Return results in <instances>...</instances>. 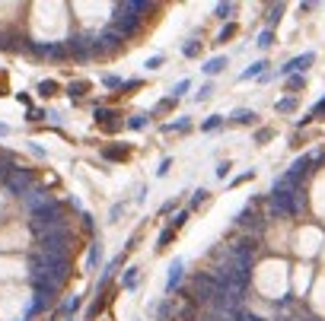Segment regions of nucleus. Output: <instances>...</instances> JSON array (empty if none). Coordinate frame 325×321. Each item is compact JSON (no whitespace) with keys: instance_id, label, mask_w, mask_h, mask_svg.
<instances>
[{"instance_id":"obj_1","label":"nucleus","mask_w":325,"mask_h":321,"mask_svg":"<svg viewBox=\"0 0 325 321\" xmlns=\"http://www.w3.org/2000/svg\"><path fill=\"white\" fill-rule=\"evenodd\" d=\"M29 226L35 235L45 229H70V200H51L48 207L29 213Z\"/></svg>"},{"instance_id":"obj_2","label":"nucleus","mask_w":325,"mask_h":321,"mask_svg":"<svg viewBox=\"0 0 325 321\" xmlns=\"http://www.w3.org/2000/svg\"><path fill=\"white\" fill-rule=\"evenodd\" d=\"M306 207V191H271L268 194V220H293Z\"/></svg>"},{"instance_id":"obj_3","label":"nucleus","mask_w":325,"mask_h":321,"mask_svg":"<svg viewBox=\"0 0 325 321\" xmlns=\"http://www.w3.org/2000/svg\"><path fill=\"white\" fill-rule=\"evenodd\" d=\"M35 248L45 255H70L74 248V229H45L35 235Z\"/></svg>"},{"instance_id":"obj_4","label":"nucleus","mask_w":325,"mask_h":321,"mask_svg":"<svg viewBox=\"0 0 325 321\" xmlns=\"http://www.w3.org/2000/svg\"><path fill=\"white\" fill-rule=\"evenodd\" d=\"M258 207H261V200H249V204L236 213V226L249 235H261L264 226H268V213H261Z\"/></svg>"},{"instance_id":"obj_5","label":"nucleus","mask_w":325,"mask_h":321,"mask_svg":"<svg viewBox=\"0 0 325 321\" xmlns=\"http://www.w3.org/2000/svg\"><path fill=\"white\" fill-rule=\"evenodd\" d=\"M32 188H35V172L26 169V165H16V169L10 172V178L4 182V191L13 194V197H26Z\"/></svg>"},{"instance_id":"obj_6","label":"nucleus","mask_w":325,"mask_h":321,"mask_svg":"<svg viewBox=\"0 0 325 321\" xmlns=\"http://www.w3.org/2000/svg\"><path fill=\"white\" fill-rule=\"evenodd\" d=\"M29 283H32L35 296H51V299H57V296H61V290H64L61 283H54L45 270H29Z\"/></svg>"},{"instance_id":"obj_7","label":"nucleus","mask_w":325,"mask_h":321,"mask_svg":"<svg viewBox=\"0 0 325 321\" xmlns=\"http://www.w3.org/2000/svg\"><path fill=\"white\" fill-rule=\"evenodd\" d=\"M93 121H96V127H99V130H105V134H118V130L128 124L125 118H122V112H115V109H96Z\"/></svg>"},{"instance_id":"obj_8","label":"nucleus","mask_w":325,"mask_h":321,"mask_svg":"<svg viewBox=\"0 0 325 321\" xmlns=\"http://www.w3.org/2000/svg\"><path fill=\"white\" fill-rule=\"evenodd\" d=\"M312 64H316V51H306V54L293 57V61H287V64L278 70V77H281V80H287V77H293V74H306Z\"/></svg>"},{"instance_id":"obj_9","label":"nucleus","mask_w":325,"mask_h":321,"mask_svg":"<svg viewBox=\"0 0 325 321\" xmlns=\"http://www.w3.org/2000/svg\"><path fill=\"white\" fill-rule=\"evenodd\" d=\"M51 191H48V188H42V185H35L32 188V191L26 194V197H22V204H26V210L29 213H35V210H42V207H48V204H51Z\"/></svg>"},{"instance_id":"obj_10","label":"nucleus","mask_w":325,"mask_h":321,"mask_svg":"<svg viewBox=\"0 0 325 321\" xmlns=\"http://www.w3.org/2000/svg\"><path fill=\"white\" fill-rule=\"evenodd\" d=\"M185 277V264H182V258H175L172 264H169V280H166V296H172L179 290V283H182Z\"/></svg>"},{"instance_id":"obj_11","label":"nucleus","mask_w":325,"mask_h":321,"mask_svg":"<svg viewBox=\"0 0 325 321\" xmlns=\"http://www.w3.org/2000/svg\"><path fill=\"white\" fill-rule=\"evenodd\" d=\"M54 302H57V299H51V296H32V302H29V308H26V321H32L35 315H45Z\"/></svg>"},{"instance_id":"obj_12","label":"nucleus","mask_w":325,"mask_h":321,"mask_svg":"<svg viewBox=\"0 0 325 321\" xmlns=\"http://www.w3.org/2000/svg\"><path fill=\"white\" fill-rule=\"evenodd\" d=\"M230 67V57L226 54H217V57H208V61H204V77H217V74H223V70Z\"/></svg>"},{"instance_id":"obj_13","label":"nucleus","mask_w":325,"mask_h":321,"mask_svg":"<svg viewBox=\"0 0 325 321\" xmlns=\"http://www.w3.org/2000/svg\"><path fill=\"white\" fill-rule=\"evenodd\" d=\"M264 74H268V61L261 57V61H252V64L243 70V74H239V83H246V80H261Z\"/></svg>"},{"instance_id":"obj_14","label":"nucleus","mask_w":325,"mask_h":321,"mask_svg":"<svg viewBox=\"0 0 325 321\" xmlns=\"http://www.w3.org/2000/svg\"><path fill=\"white\" fill-rule=\"evenodd\" d=\"M131 156V150L125 147V144H115V147H102V159H108V162H125Z\"/></svg>"},{"instance_id":"obj_15","label":"nucleus","mask_w":325,"mask_h":321,"mask_svg":"<svg viewBox=\"0 0 325 321\" xmlns=\"http://www.w3.org/2000/svg\"><path fill=\"white\" fill-rule=\"evenodd\" d=\"M230 121H233V124H243V127H246V124H255V121H258V112H255V109H236V112L230 115Z\"/></svg>"},{"instance_id":"obj_16","label":"nucleus","mask_w":325,"mask_h":321,"mask_svg":"<svg viewBox=\"0 0 325 321\" xmlns=\"http://www.w3.org/2000/svg\"><path fill=\"white\" fill-rule=\"evenodd\" d=\"M90 89H93V83H90V80H74V83L67 86V96H70V99H83Z\"/></svg>"},{"instance_id":"obj_17","label":"nucleus","mask_w":325,"mask_h":321,"mask_svg":"<svg viewBox=\"0 0 325 321\" xmlns=\"http://www.w3.org/2000/svg\"><path fill=\"white\" fill-rule=\"evenodd\" d=\"M208 204H211V191H208V188H198V191H191L188 210H201V207H208Z\"/></svg>"},{"instance_id":"obj_18","label":"nucleus","mask_w":325,"mask_h":321,"mask_svg":"<svg viewBox=\"0 0 325 321\" xmlns=\"http://www.w3.org/2000/svg\"><path fill=\"white\" fill-rule=\"evenodd\" d=\"M80 305H83V299H80V296H67V299H64V305L54 312V318H61V315H74V312H80Z\"/></svg>"},{"instance_id":"obj_19","label":"nucleus","mask_w":325,"mask_h":321,"mask_svg":"<svg viewBox=\"0 0 325 321\" xmlns=\"http://www.w3.org/2000/svg\"><path fill=\"white\" fill-rule=\"evenodd\" d=\"M150 118H153V115L137 112V115H131V118H128V124H125V127H128V130H143V127L150 124Z\"/></svg>"},{"instance_id":"obj_20","label":"nucleus","mask_w":325,"mask_h":321,"mask_svg":"<svg viewBox=\"0 0 325 321\" xmlns=\"http://www.w3.org/2000/svg\"><path fill=\"white\" fill-rule=\"evenodd\" d=\"M99 261H102V242H99V239H93V242H90V255H86V267L93 270L96 264H99Z\"/></svg>"},{"instance_id":"obj_21","label":"nucleus","mask_w":325,"mask_h":321,"mask_svg":"<svg viewBox=\"0 0 325 321\" xmlns=\"http://www.w3.org/2000/svg\"><path fill=\"white\" fill-rule=\"evenodd\" d=\"M284 86H287V92H293V96H297L300 89H306V74H293V77H287V80H284Z\"/></svg>"},{"instance_id":"obj_22","label":"nucleus","mask_w":325,"mask_h":321,"mask_svg":"<svg viewBox=\"0 0 325 321\" xmlns=\"http://www.w3.org/2000/svg\"><path fill=\"white\" fill-rule=\"evenodd\" d=\"M274 39H278V32H274V29H261V32H258V39H255V45H258L261 51H268L271 45H274Z\"/></svg>"},{"instance_id":"obj_23","label":"nucleus","mask_w":325,"mask_h":321,"mask_svg":"<svg viewBox=\"0 0 325 321\" xmlns=\"http://www.w3.org/2000/svg\"><path fill=\"white\" fill-rule=\"evenodd\" d=\"M166 134H172V130H179V134H185V130H191V118H179V121H169V124H163Z\"/></svg>"},{"instance_id":"obj_24","label":"nucleus","mask_w":325,"mask_h":321,"mask_svg":"<svg viewBox=\"0 0 325 321\" xmlns=\"http://www.w3.org/2000/svg\"><path fill=\"white\" fill-rule=\"evenodd\" d=\"M35 89H39V96H42V99H51V96H57V83H54V80H42Z\"/></svg>"},{"instance_id":"obj_25","label":"nucleus","mask_w":325,"mask_h":321,"mask_svg":"<svg viewBox=\"0 0 325 321\" xmlns=\"http://www.w3.org/2000/svg\"><path fill=\"white\" fill-rule=\"evenodd\" d=\"M175 235H179V232H175V229H169V226H166V229L160 232V239H156V248H160V252H163V248H169V245L175 242Z\"/></svg>"},{"instance_id":"obj_26","label":"nucleus","mask_w":325,"mask_h":321,"mask_svg":"<svg viewBox=\"0 0 325 321\" xmlns=\"http://www.w3.org/2000/svg\"><path fill=\"white\" fill-rule=\"evenodd\" d=\"M137 280H140V267H128V273L122 277V287H125V290H134Z\"/></svg>"},{"instance_id":"obj_27","label":"nucleus","mask_w":325,"mask_h":321,"mask_svg":"<svg viewBox=\"0 0 325 321\" xmlns=\"http://www.w3.org/2000/svg\"><path fill=\"white\" fill-rule=\"evenodd\" d=\"M223 121H226L223 115H211V118H204V121H201V130H204V134H211V130H217Z\"/></svg>"},{"instance_id":"obj_28","label":"nucleus","mask_w":325,"mask_h":321,"mask_svg":"<svg viewBox=\"0 0 325 321\" xmlns=\"http://www.w3.org/2000/svg\"><path fill=\"white\" fill-rule=\"evenodd\" d=\"M236 32H239V26H236V22H226V26L220 29V35H217V45H226V42H230Z\"/></svg>"},{"instance_id":"obj_29","label":"nucleus","mask_w":325,"mask_h":321,"mask_svg":"<svg viewBox=\"0 0 325 321\" xmlns=\"http://www.w3.org/2000/svg\"><path fill=\"white\" fill-rule=\"evenodd\" d=\"M175 105H179V99H175V96H166V99L156 102V109H153V112H156V115H166V112H172Z\"/></svg>"},{"instance_id":"obj_30","label":"nucleus","mask_w":325,"mask_h":321,"mask_svg":"<svg viewBox=\"0 0 325 321\" xmlns=\"http://www.w3.org/2000/svg\"><path fill=\"white\" fill-rule=\"evenodd\" d=\"M214 13H217V19H230L236 13V4H230V0H226V4H217Z\"/></svg>"},{"instance_id":"obj_31","label":"nucleus","mask_w":325,"mask_h":321,"mask_svg":"<svg viewBox=\"0 0 325 321\" xmlns=\"http://www.w3.org/2000/svg\"><path fill=\"white\" fill-rule=\"evenodd\" d=\"M188 217H191V210H179L175 217L169 220V229H175V232H179V229H182V226L188 223Z\"/></svg>"},{"instance_id":"obj_32","label":"nucleus","mask_w":325,"mask_h":321,"mask_svg":"<svg viewBox=\"0 0 325 321\" xmlns=\"http://www.w3.org/2000/svg\"><path fill=\"white\" fill-rule=\"evenodd\" d=\"M274 109H278L281 115H293V112H297V99H293V96H287V99H281L278 105H274Z\"/></svg>"},{"instance_id":"obj_33","label":"nucleus","mask_w":325,"mask_h":321,"mask_svg":"<svg viewBox=\"0 0 325 321\" xmlns=\"http://www.w3.org/2000/svg\"><path fill=\"white\" fill-rule=\"evenodd\" d=\"M182 54H185V57H198V54H201V42H198V39H188V42L182 45Z\"/></svg>"},{"instance_id":"obj_34","label":"nucleus","mask_w":325,"mask_h":321,"mask_svg":"<svg viewBox=\"0 0 325 321\" xmlns=\"http://www.w3.org/2000/svg\"><path fill=\"white\" fill-rule=\"evenodd\" d=\"M102 86H105V89H122L125 80H118L115 74H105V77H102Z\"/></svg>"},{"instance_id":"obj_35","label":"nucleus","mask_w":325,"mask_h":321,"mask_svg":"<svg viewBox=\"0 0 325 321\" xmlns=\"http://www.w3.org/2000/svg\"><path fill=\"white\" fill-rule=\"evenodd\" d=\"M271 137H274V130H271V127H258V130H255V144H258V147H264Z\"/></svg>"},{"instance_id":"obj_36","label":"nucleus","mask_w":325,"mask_h":321,"mask_svg":"<svg viewBox=\"0 0 325 321\" xmlns=\"http://www.w3.org/2000/svg\"><path fill=\"white\" fill-rule=\"evenodd\" d=\"M188 89H191V80H179L175 86H172V96H175V99H182Z\"/></svg>"},{"instance_id":"obj_37","label":"nucleus","mask_w":325,"mask_h":321,"mask_svg":"<svg viewBox=\"0 0 325 321\" xmlns=\"http://www.w3.org/2000/svg\"><path fill=\"white\" fill-rule=\"evenodd\" d=\"M309 115H312V121H322V118H325V99H319L316 105H312Z\"/></svg>"},{"instance_id":"obj_38","label":"nucleus","mask_w":325,"mask_h":321,"mask_svg":"<svg viewBox=\"0 0 325 321\" xmlns=\"http://www.w3.org/2000/svg\"><path fill=\"white\" fill-rule=\"evenodd\" d=\"M281 13H284V4H278V7H271V10H268V29H274V22L281 19Z\"/></svg>"},{"instance_id":"obj_39","label":"nucleus","mask_w":325,"mask_h":321,"mask_svg":"<svg viewBox=\"0 0 325 321\" xmlns=\"http://www.w3.org/2000/svg\"><path fill=\"white\" fill-rule=\"evenodd\" d=\"M125 210H128V200H118V204L112 207V213H108V220H112V223H118V217H122Z\"/></svg>"},{"instance_id":"obj_40","label":"nucleus","mask_w":325,"mask_h":321,"mask_svg":"<svg viewBox=\"0 0 325 321\" xmlns=\"http://www.w3.org/2000/svg\"><path fill=\"white\" fill-rule=\"evenodd\" d=\"M211 92H214V86H211V83H204V86L195 92V102H208V99H211Z\"/></svg>"},{"instance_id":"obj_41","label":"nucleus","mask_w":325,"mask_h":321,"mask_svg":"<svg viewBox=\"0 0 325 321\" xmlns=\"http://www.w3.org/2000/svg\"><path fill=\"white\" fill-rule=\"evenodd\" d=\"M102 308H105V296H99V299H96V302L90 305V312H86V318H96V315L102 312Z\"/></svg>"},{"instance_id":"obj_42","label":"nucleus","mask_w":325,"mask_h":321,"mask_svg":"<svg viewBox=\"0 0 325 321\" xmlns=\"http://www.w3.org/2000/svg\"><path fill=\"white\" fill-rule=\"evenodd\" d=\"M163 64H166V54H153V57H150V61L143 64V67H150V70H160Z\"/></svg>"},{"instance_id":"obj_43","label":"nucleus","mask_w":325,"mask_h":321,"mask_svg":"<svg viewBox=\"0 0 325 321\" xmlns=\"http://www.w3.org/2000/svg\"><path fill=\"white\" fill-rule=\"evenodd\" d=\"M230 169H233V162L226 159V162H217V169H214V172H217V178H226V175H230Z\"/></svg>"},{"instance_id":"obj_44","label":"nucleus","mask_w":325,"mask_h":321,"mask_svg":"<svg viewBox=\"0 0 325 321\" xmlns=\"http://www.w3.org/2000/svg\"><path fill=\"white\" fill-rule=\"evenodd\" d=\"M169 169H172V159L166 156V159L160 162V169H156V178H166V175H169Z\"/></svg>"},{"instance_id":"obj_45","label":"nucleus","mask_w":325,"mask_h":321,"mask_svg":"<svg viewBox=\"0 0 325 321\" xmlns=\"http://www.w3.org/2000/svg\"><path fill=\"white\" fill-rule=\"evenodd\" d=\"M175 207H179V200H175V197H169V200H166V204L160 207V217H169V213H172Z\"/></svg>"},{"instance_id":"obj_46","label":"nucleus","mask_w":325,"mask_h":321,"mask_svg":"<svg viewBox=\"0 0 325 321\" xmlns=\"http://www.w3.org/2000/svg\"><path fill=\"white\" fill-rule=\"evenodd\" d=\"M143 86V80H128L125 86H122V92H134V89H140Z\"/></svg>"},{"instance_id":"obj_47","label":"nucleus","mask_w":325,"mask_h":321,"mask_svg":"<svg viewBox=\"0 0 325 321\" xmlns=\"http://www.w3.org/2000/svg\"><path fill=\"white\" fill-rule=\"evenodd\" d=\"M42 118H48L45 109H29V121H42Z\"/></svg>"},{"instance_id":"obj_48","label":"nucleus","mask_w":325,"mask_h":321,"mask_svg":"<svg viewBox=\"0 0 325 321\" xmlns=\"http://www.w3.org/2000/svg\"><path fill=\"white\" fill-rule=\"evenodd\" d=\"M309 124H312V115H309V112H306L303 118H297V130H303V127H309Z\"/></svg>"},{"instance_id":"obj_49","label":"nucleus","mask_w":325,"mask_h":321,"mask_svg":"<svg viewBox=\"0 0 325 321\" xmlns=\"http://www.w3.org/2000/svg\"><path fill=\"white\" fill-rule=\"evenodd\" d=\"M80 220H83V229H86V232H93V217H90V213H80Z\"/></svg>"},{"instance_id":"obj_50","label":"nucleus","mask_w":325,"mask_h":321,"mask_svg":"<svg viewBox=\"0 0 325 321\" xmlns=\"http://www.w3.org/2000/svg\"><path fill=\"white\" fill-rule=\"evenodd\" d=\"M252 178H255V172H243L239 178H233V185H243V182H252Z\"/></svg>"},{"instance_id":"obj_51","label":"nucleus","mask_w":325,"mask_h":321,"mask_svg":"<svg viewBox=\"0 0 325 321\" xmlns=\"http://www.w3.org/2000/svg\"><path fill=\"white\" fill-rule=\"evenodd\" d=\"M4 48H7V35L0 32V51H4Z\"/></svg>"},{"instance_id":"obj_52","label":"nucleus","mask_w":325,"mask_h":321,"mask_svg":"<svg viewBox=\"0 0 325 321\" xmlns=\"http://www.w3.org/2000/svg\"><path fill=\"white\" fill-rule=\"evenodd\" d=\"M7 134H10V127H7V124H0V137H7Z\"/></svg>"}]
</instances>
